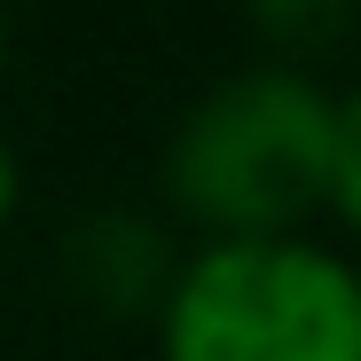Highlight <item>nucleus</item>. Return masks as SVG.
Returning a JSON list of instances; mask_svg holds the SVG:
<instances>
[{"instance_id":"f257e3e1","label":"nucleus","mask_w":361,"mask_h":361,"mask_svg":"<svg viewBox=\"0 0 361 361\" xmlns=\"http://www.w3.org/2000/svg\"><path fill=\"white\" fill-rule=\"evenodd\" d=\"M338 102L290 71H244L212 87L165 149V189L180 212L228 228L235 244H267L275 228L330 197Z\"/></svg>"},{"instance_id":"f03ea898","label":"nucleus","mask_w":361,"mask_h":361,"mask_svg":"<svg viewBox=\"0 0 361 361\" xmlns=\"http://www.w3.org/2000/svg\"><path fill=\"white\" fill-rule=\"evenodd\" d=\"M165 361H361V283L307 244H220L165 298Z\"/></svg>"},{"instance_id":"7ed1b4c3","label":"nucleus","mask_w":361,"mask_h":361,"mask_svg":"<svg viewBox=\"0 0 361 361\" xmlns=\"http://www.w3.org/2000/svg\"><path fill=\"white\" fill-rule=\"evenodd\" d=\"M157 259H165V244H157L142 220H126V212H102V220H87L71 235V283L94 298V307H110V314L149 298Z\"/></svg>"},{"instance_id":"20e7f679","label":"nucleus","mask_w":361,"mask_h":361,"mask_svg":"<svg viewBox=\"0 0 361 361\" xmlns=\"http://www.w3.org/2000/svg\"><path fill=\"white\" fill-rule=\"evenodd\" d=\"M252 24L275 47H290V55H322V47L345 39L353 0H252Z\"/></svg>"},{"instance_id":"39448f33","label":"nucleus","mask_w":361,"mask_h":361,"mask_svg":"<svg viewBox=\"0 0 361 361\" xmlns=\"http://www.w3.org/2000/svg\"><path fill=\"white\" fill-rule=\"evenodd\" d=\"M330 197L361 220V94L338 102V134H330Z\"/></svg>"},{"instance_id":"423d86ee","label":"nucleus","mask_w":361,"mask_h":361,"mask_svg":"<svg viewBox=\"0 0 361 361\" xmlns=\"http://www.w3.org/2000/svg\"><path fill=\"white\" fill-rule=\"evenodd\" d=\"M8 204H16V157L0 149V220H8Z\"/></svg>"}]
</instances>
